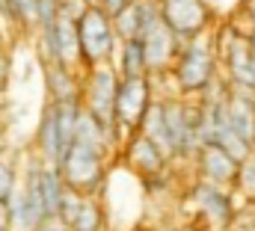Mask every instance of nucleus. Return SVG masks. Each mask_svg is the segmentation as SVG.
Returning <instances> with one entry per match:
<instances>
[{
  "instance_id": "obj_33",
  "label": "nucleus",
  "mask_w": 255,
  "mask_h": 231,
  "mask_svg": "<svg viewBox=\"0 0 255 231\" xmlns=\"http://www.w3.org/2000/svg\"><path fill=\"white\" fill-rule=\"evenodd\" d=\"M148 3H157V6H160V3H163V0H148Z\"/></svg>"
},
{
  "instance_id": "obj_6",
  "label": "nucleus",
  "mask_w": 255,
  "mask_h": 231,
  "mask_svg": "<svg viewBox=\"0 0 255 231\" xmlns=\"http://www.w3.org/2000/svg\"><path fill=\"white\" fill-rule=\"evenodd\" d=\"M154 98H157V92H154L151 74L148 77H122L119 98H116V130H119L122 145L130 133L139 130V121Z\"/></svg>"
},
{
  "instance_id": "obj_10",
  "label": "nucleus",
  "mask_w": 255,
  "mask_h": 231,
  "mask_svg": "<svg viewBox=\"0 0 255 231\" xmlns=\"http://www.w3.org/2000/svg\"><path fill=\"white\" fill-rule=\"evenodd\" d=\"M241 169V160H235L223 145H205L193 163V175L220 187H232Z\"/></svg>"
},
{
  "instance_id": "obj_34",
  "label": "nucleus",
  "mask_w": 255,
  "mask_h": 231,
  "mask_svg": "<svg viewBox=\"0 0 255 231\" xmlns=\"http://www.w3.org/2000/svg\"><path fill=\"white\" fill-rule=\"evenodd\" d=\"M166 231H175V229H166Z\"/></svg>"
},
{
  "instance_id": "obj_35",
  "label": "nucleus",
  "mask_w": 255,
  "mask_h": 231,
  "mask_svg": "<svg viewBox=\"0 0 255 231\" xmlns=\"http://www.w3.org/2000/svg\"><path fill=\"white\" fill-rule=\"evenodd\" d=\"M107 231H110V229H107Z\"/></svg>"
},
{
  "instance_id": "obj_25",
  "label": "nucleus",
  "mask_w": 255,
  "mask_h": 231,
  "mask_svg": "<svg viewBox=\"0 0 255 231\" xmlns=\"http://www.w3.org/2000/svg\"><path fill=\"white\" fill-rule=\"evenodd\" d=\"M241 15L247 18V27H255V0H244Z\"/></svg>"
},
{
  "instance_id": "obj_26",
  "label": "nucleus",
  "mask_w": 255,
  "mask_h": 231,
  "mask_svg": "<svg viewBox=\"0 0 255 231\" xmlns=\"http://www.w3.org/2000/svg\"><path fill=\"white\" fill-rule=\"evenodd\" d=\"M175 231H208L202 223H196V220H187V223H181V226H175Z\"/></svg>"
},
{
  "instance_id": "obj_28",
  "label": "nucleus",
  "mask_w": 255,
  "mask_h": 231,
  "mask_svg": "<svg viewBox=\"0 0 255 231\" xmlns=\"http://www.w3.org/2000/svg\"><path fill=\"white\" fill-rule=\"evenodd\" d=\"M244 33H247V42H250V48L255 51V27H247Z\"/></svg>"
},
{
  "instance_id": "obj_14",
  "label": "nucleus",
  "mask_w": 255,
  "mask_h": 231,
  "mask_svg": "<svg viewBox=\"0 0 255 231\" xmlns=\"http://www.w3.org/2000/svg\"><path fill=\"white\" fill-rule=\"evenodd\" d=\"M65 193H68V184L63 178V169L54 166V163H45V169H42V202H45V211H48L51 223H60V208H63Z\"/></svg>"
},
{
  "instance_id": "obj_3",
  "label": "nucleus",
  "mask_w": 255,
  "mask_h": 231,
  "mask_svg": "<svg viewBox=\"0 0 255 231\" xmlns=\"http://www.w3.org/2000/svg\"><path fill=\"white\" fill-rule=\"evenodd\" d=\"M119 83L122 74L116 71L113 62L89 65L83 68V89H80V104L86 113H92L98 121L116 130V98H119ZM119 133V130H116Z\"/></svg>"
},
{
  "instance_id": "obj_5",
  "label": "nucleus",
  "mask_w": 255,
  "mask_h": 231,
  "mask_svg": "<svg viewBox=\"0 0 255 231\" xmlns=\"http://www.w3.org/2000/svg\"><path fill=\"white\" fill-rule=\"evenodd\" d=\"M113 163L116 160H110L104 151L89 148L83 142H74L71 151L65 154V160L60 163V169H63V178L71 190H77L83 196H101Z\"/></svg>"
},
{
  "instance_id": "obj_9",
  "label": "nucleus",
  "mask_w": 255,
  "mask_h": 231,
  "mask_svg": "<svg viewBox=\"0 0 255 231\" xmlns=\"http://www.w3.org/2000/svg\"><path fill=\"white\" fill-rule=\"evenodd\" d=\"M142 45H145V57H148V74H169L184 42L166 27V21H160L151 33H145Z\"/></svg>"
},
{
  "instance_id": "obj_29",
  "label": "nucleus",
  "mask_w": 255,
  "mask_h": 231,
  "mask_svg": "<svg viewBox=\"0 0 255 231\" xmlns=\"http://www.w3.org/2000/svg\"><path fill=\"white\" fill-rule=\"evenodd\" d=\"M48 231H74V229H68V226H63V223H51Z\"/></svg>"
},
{
  "instance_id": "obj_2",
  "label": "nucleus",
  "mask_w": 255,
  "mask_h": 231,
  "mask_svg": "<svg viewBox=\"0 0 255 231\" xmlns=\"http://www.w3.org/2000/svg\"><path fill=\"white\" fill-rule=\"evenodd\" d=\"M187 202H190L193 220L202 223L208 231H232L235 229L241 202H238V196H235L232 187H220V184L193 178Z\"/></svg>"
},
{
  "instance_id": "obj_17",
  "label": "nucleus",
  "mask_w": 255,
  "mask_h": 231,
  "mask_svg": "<svg viewBox=\"0 0 255 231\" xmlns=\"http://www.w3.org/2000/svg\"><path fill=\"white\" fill-rule=\"evenodd\" d=\"M74 231H107L110 229V217H107V205L101 196H86L80 214L71 223Z\"/></svg>"
},
{
  "instance_id": "obj_31",
  "label": "nucleus",
  "mask_w": 255,
  "mask_h": 231,
  "mask_svg": "<svg viewBox=\"0 0 255 231\" xmlns=\"http://www.w3.org/2000/svg\"><path fill=\"white\" fill-rule=\"evenodd\" d=\"M6 151V136H3V127H0V154Z\"/></svg>"
},
{
  "instance_id": "obj_18",
  "label": "nucleus",
  "mask_w": 255,
  "mask_h": 231,
  "mask_svg": "<svg viewBox=\"0 0 255 231\" xmlns=\"http://www.w3.org/2000/svg\"><path fill=\"white\" fill-rule=\"evenodd\" d=\"M39 12H42V0H9V24L24 36H36Z\"/></svg>"
},
{
  "instance_id": "obj_13",
  "label": "nucleus",
  "mask_w": 255,
  "mask_h": 231,
  "mask_svg": "<svg viewBox=\"0 0 255 231\" xmlns=\"http://www.w3.org/2000/svg\"><path fill=\"white\" fill-rule=\"evenodd\" d=\"M229 118H232L235 133L241 139H247L250 145H255V92L232 89V95H229Z\"/></svg>"
},
{
  "instance_id": "obj_16",
  "label": "nucleus",
  "mask_w": 255,
  "mask_h": 231,
  "mask_svg": "<svg viewBox=\"0 0 255 231\" xmlns=\"http://www.w3.org/2000/svg\"><path fill=\"white\" fill-rule=\"evenodd\" d=\"M139 133H145L151 142H157L166 157L172 160V142H169V127H166V113H163V98H154L151 107L145 110L142 121H139Z\"/></svg>"
},
{
  "instance_id": "obj_27",
  "label": "nucleus",
  "mask_w": 255,
  "mask_h": 231,
  "mask_svg": "<svg viewBox=\"0 0 255 231\" xmlns=\"http://www.w3.org/2000/svg\"><path fill=\"white\" fill-rule=\"evenodd\" d=\"M6 24H9V21L0 15V48H6Z\"/></svg>"
},
{
  "instance_id": "obj_21",
  "label": "nucleus",
  "mask_w": 255,
  "mask_h": 231,
  "mask_svg": "<svg viewBox=\"0 0 255 231\" xmlns=\"http://www.w3.org/2000/svg\"><path fill=\"white\" fill-rule=\"evenodd\" d=\"M60 3V15L71 18V21H80L86 15V9L92 6V0H57Z\"/></svg>"
},
{
  "instance_id": "obj_19",
  "label": "nucleus",
  "mask_w": 255,
  "mask_h": 231,
  "mask_svg": "<svg viewBox=\"0 0 255 231\" xmlns=\"http://www.w3.org/2000/svg\"><path fill=\"white\" fill-rule=\"evenodd\" d=\"M232 190H235L241 205H255V154L241 160V169H238V178H235Z\"/></svg>"
},
{
  "instance_id": "obj_7",
  "label": "nucleus",
  "mask_w": 255,
  "mask_h": 231,
  "mask_svg": "<svg viewBox=\"0 0 255 231\" xmlns=\"http://www.w3.org/2000/svg\"><path fill=\"white\" fill-rule=\"evenodd\" d=\"M160 15L166 21V27L181 39L190 42L196 36H205L211 30V6L205 0H163L160 3Z\"/></svg>"
},
{
  "instance_id": "obj_23",
  "label": "nucleus",
  "mask_w": 255,
  "mask_h": 231,
  "mask_svg": "<svg viewBox=\"0 0 255 231\" xmlns=\"http://www.w3.org/2000/svg\"><path fill=\"white\" fill-rule=\"evenodd\" d=\"M9 83V57H6V48H0V92L6 89Z\"/></svg>"
},
{
  "instance_id": "obj_4",
  "label": "nucleus",
  "mask_w": 255,
  "mask_h": 231,
  "mask_svg": "<svg viewBox=\"0 0 255 231\" xmlns=\"http://www.w3.org/2000/svg\"><path fill=\"white\" fill-rule=\"evenodd\" d=\"M77 36H80V54H83V68L89 65H101V62H113L116 51L122 45L113 15H107L101 6H89L86 15L77 21Z\"/></svg>"
},
{
  "instance_id": "obj_8",
  "label": "nucleus",
  "mask_w": 255,
  "mask_h": 231,
  "mask_svg": "<svg viewBox=\"0 0 255 231\" xmlns=\"http://www.w3.org/2000/svg\"><path fill=\"white\" fill-rule=\"evenodd\" d=\"M119 163L128 166L133 175H139L142 181L157 178V175H166L169 166H172V160L166 157V151L157 142H151L145 133H139V130L130 133L125 139V145L119 151Z\"/></svg>"
},
{
  "instance_id": "obj_32",
  "label": "nucleus",
  "mask_w": 255,
  "mask_h": 231,
  "mask_svg": "<svg viewBox=\"0 0 255 231\" xmlns=\"http://www.w3.org/2000/svg\"><path fill=\"white\" fill-rule=\"evenodd\" d=\"M247 231H255V220H253V223H250V229H247Z\"/></svg>"
},
{
  "instance_id": "obj_20",
  "label": "nucleus",
  "mask_w": 255,
  "mask_h": 231,
  "mask_svg": "<svg viewBox=\"0 0 255 231\" xmlns=\"http://www.w3.org/2000/svg\"><path fill=\"white\" fill-rule=\"evenodd\" d=\"M18 187H21V166L9 151H3L0 154V202H9Z\"/></svg>"
},
{
  "instance_id": "obj_24",
  "label": "nucleus",
  "mask_w": 255,
  "mask_h": 231,
  "mask_svg": "<svg viewBox=\"0 0 255 231\" xmlns=\"http://www.w3.org/2000/svg\"><path fill=\"white\" fill-rule=\"evenodd\" d=\"M0 231H15V229H12V214H9V202H0Z\"/></svg>"
},
{
  "instance_id": "obj_11",
  "label": "nucleus",
  "mask_w": 255,
  "mask_h": 231,
  "mask_svg": "<svg viewBox=\"0 0 255 231\" xmlns=\"http://www.w3.org/2000/svg\"><path fill=\"white\" fill-rule=\"evenodd\" d=\"M45 74V95L54 104L63 101H80V89H83V68H71L63 62L54 65H42Z\"/></svg>"
},
{
  "instance_id": "obj_30",
  "label": "nucleus",
  "mask_w": 255,
  "mask_h": 231,
  "mask_svg": "<svg viewBox=\"0 0 255 231\" xmlns=\"http://www.w3.org/2000/svg\"><path fill=\"white\" fill-rule=\"evenodd\" d=\"M0 15L9 21V0H0Z\"/></svg>"
},
{
  "instance_id": "obj_12",
  "label": "nucleus",
  "mask_w": 255,
  "mask_h": 231,
  "mask_svg": "<svg viewBox=\"0 0 255 231\" xmlns=\"http://www.w3.org/2000/svg\"><path fill=\"white\" fill-rule=\"evenodd\" d=\"M33 151H36L45 163H54V166H60V163L65 160L63 139H60V127H57V110H54L51 101L42 107L39 124H36V133H33Z\"/></svg>"
},
{
  "instance_id": "obj_1",
  "label": "nucleus",
  "mask_w": 255,
  "mask_h": 231,
  "mask_svg": "<svg viewBox=\"0 0 255 231\" xmlns=\"http://www.w3.org/2000/svg\"><path fill=\"white\" fill-rule=\"evenodd\" d=\"M172 80L181 98H202L220 80V51L211 33L196 36L181 45V54L172 65Z\"/></svg>"
},
{
  "instance_id": "obj_15",
  "label": "nucleus",
  "mask_w": 255,
  "mask_h": 231,
  "mask_svg": "<svg viewBox=\"0 0 255 231\" xmlns=\"http://www.w3.org/2000/svg\"><path fill=\"white\" fill-rule=\"evenodd\" d=\"M113 65L122 77H148V57L142 39H125L116 51Z\"/></svg>"
},
{
  "instance_id": "obj_22",
  "label": "nucleus",
  "mask_w": 255,
  "mask_h": 231,
  "mask_svg": "<svg viewBox=\"0 0 255 231\" xmlns=\"http://www.w3.org/2000/svg\"><path fill=\"white\" fill-rule=\"evenodd\" d=\"M92 3H95V6H101L107 15H119V12L125 9L130 0H92Z\"/></svg>"
}]
</instances>
